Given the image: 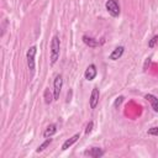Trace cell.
<instances>
[{
    "label": "cell",
    "mask_w": 158,
    "mask_h": 158,
    "mask_svg": "<svg viewBox=\"0 0 158 158\" xmlns=\"http://www.w3.org/2000/svg\"><path fill=\"white\" fill-rule=\"evenodd\" d=\"M99 96H100L99 89L98 88H93L91 95H90V99H89V104H90V107L91 109H95L98 106V104H99Z\"/></svg>",
    "instance_id": "cell-6"
},
{
    "label": "cell",
    "mask_w": 158,
    "mask_h": 158,
    "mask_svg": "<svg viewBox=\"0 0 158 158\" xmlns=\"http://www.w3.org/2000/svg\"><path fill=\"white\" fill-rule=\"evenodd\" d=\"M96 74H98V70H96L95 64L88 65V68H86L85 72H84V77H85V79L89 80V81H90V80H94L95 77H96Z\"/></svg>",
    "instance_id": "cell-5"
},
{
    "label": "cell",
    "mask_w": 158,
    "mask_h": 158,
    "mask_svg": "<svg viewBox=\"0 0 158 158\" xmlns=\"http://www.w3.org/2000/svg\"><path fill=\"white\" fill-rule=\"evenodd\" d=\"M105 6H106L107 12L112 17H117L120 15V6H118V4H117L116 0H107L106 4H105Z\"/></svg>",
    "instance_id": "cell-3"
},
{
    "label": "cell",
    "mask_w": 158,
    "mask_h": 158,
    "mask_svg": "<svg viewBox=\"0 0 158 158\" xmlns=\"http://www.w3.org/2000/svg\"><path fill=\"white\" fill-rule=\"evenodd\" d=\"M51 142H52V138H47L42 144H40V146H38V148L36 149V152H42L43 149H46V148L51 144Z\"/></svg>",
    "instance_id": "cell-14"
},
{
    "label": "cell",
    "mask_w": 158,
    "mask_h": 158,
    "mask_svg": "<svg viewBox=\"0 0 158 158\" xmlns=\"http://www.w3.org/2000/svg\"><path fill=\"white\" fill-rule=\"evenodd\" d=\"M79 138H80V135H79V133H75L74 136H72L70 138H68L67 141H64V143L62 144V149H63V151L68 149V148H69L70 146H73V144H74Z\"/></svg>",
    "instance_id": "cell-9"
},
{
    "label": "cell",
    "mask_w": 158,
    "mask_h": 158,
    "mask_svg": "<svg viewBox=\"0 0 158 158\" xmlns=\"http://www.w3.org/2000/svg\"><path fill=\"white\" fill-rule=\"evenodd\" d=\"M59 49H60V41L57 35L52 37L51 41V64H56V62L59 58Z\"/></svg>",
    "instance_id": "cell-1"
},
{
    "label": "cell",
    "mask_w": 158,
    "mask_h": 158,
    "mask_svg": "<svg viewBox=\"0 0 158 158\" xmlns=\"http://www.w3.org/2000/svg\"><path fill=\"white\" fill-rule=\"evenodd\" d=\"M53 94H54V100H58L59 99V94H60V90H62V86H63V77L62 74H57L56 78H54V81H53Z\"/></svg>",
    "instance_id": "cell-4"
},
{
    "label": "cell",
    "mask_w": 158,
    "mask_h": 158,
    "mask_svg": "<svg viewBox=\"0 0 158 158\" xmlns=\"http://www.w3.org/2000/svg\"><path fill=\"white\" fill-rule=\"evenodd\" d=\"M37 53V47L36 46H32L27 49V53H26V59H27V65H28V69L31 72V74L33 75L35 74V56Z\"/></svg>",
    "instance_id": "cell-2"
},
{
    "label": "cell",
    "mask_w": 158,
    "mask_h": 158,
    "mask_svg": "<svg viewBox=\"0 0 158 158\" xmlns=\"http://www.w3.org/2000/svg\"><path fill=\"white\" fill-rule=\"evenodd\" d=\"M6 26H7V20L4 19V21H2V31H1V36H4V33H5V31H6Z\"/></svg>",
    "instance_id": "cell-19"
},
{
    "label": "cell",
    "mask_w": 158,
    "mask_h": 158,
    "mask_svg": "<svg viewBox=\"0 0 158 158\" xmlns=\"http://www.w3.org/2000/svg\"><path fill=\"white\" fill-rule=\"evenodd\" d=\"M56 132H57V126H56L54 123H51V125H48V126L46 127V130H44V132H43V136H44L46 138H48V137L53 136Z\"/></svg>",
    "instance_id": "cell-11"
},
{
    "label": "cell",
    "mask_w": 158,
    "mask_h": 158,
    "mask_svg": "<svg viewBox=\"0 0 158 158\" xmlns=\"http://www.w3.org/2000/svg\"><path fill=\"white\" fill-rule=\"evenodd\" d=\"M72 93H73L72 90H69V91H68V96H67V102H69V101H70V96H72Z\"/></svg>",
    "instance_id": "cell-20"
},
{
    "label": "cell",
    "mask_w": 158,
    "mask_h": 158,
    "mask_svg": "<svg viewBox=\"0 0 158 158\" xmlns=\"http://www.w3.org/2000/svg\"><path fill=\"white\" fill-rule=\"evenodd\" d=\"M123 99H125V98H123L122 95H120V96H117V98H116V100H115V102H114V106H115V107L117 109V107H118V106H120V105L122 104V101H123Z\"/></svg>",
    "instance_id": "cell-15"
},
{
    "label": "cell",
    "mask_w": 158,
    "mask_h": 158,
    "mask_svg": "<svg viewBox=\"0 0 158 158\" xmlns=\"http://www.w3.org/2000/svg\"><path fill=\"white\" fill-rule=\"evenodd\" d=\"M157 42H158V35H156V36H153V37H152V40H151V41H149V43H148V47H149V48H153V47H154V44H156Z\"/></svg>",
    "instance_id": "cell-17"
},
{
    "label": "cell",
    "mask_w": 158,
    "mask_h": 158,
    "mask_svg": "<svg viewBox=\"0 0 158 158\" xmlns=\"http://www.w3.org/2000/svg\"><path fill=\"white\" fill-rule=\"evenodd\" d=\"M149 62H151V58H147L146 59V63H144V70L147 69V64H149Z\"/></svg>",
    "instance_id": "cell-21"
},
{
    "label": "cell",
    "mask_w": 158,
    "mask_h": 158,
    "mask_svg": "<svg viewBox=\"0 0 158 158\" xmlns=\"http://www.w3.org/2000/svg\"><path fill=\"white\" fill-rule=\"evenodd\" d=\"M83 42H84L86 46H89V47H98V46H99V42H98L96 40H94V38H91V37H89V36H86V35L83 36Z\"/></svg>",
    "instance_id": "cell-13"
},
{
    "label": "cell",
    "mask_w": 158,
    "mask_h": 158,
    "mask_svg": "<svg viewBox=\"0 0 158 158\" xmlns=\"http://www.w3.org/2000/svg\"><path fill=\"white\" fill-rule=\"evenodd\" d=\"M123 52H125V47L123 46H118V47H116L112 52H111V54H110V59L111 60H117L118 58H121V56L123 54Z\"/></svg>",
    "instance_id": "cell-8"
},
{
    "label": "cell",
    "mask_w": 158,
    "mask_h": 158,
    "mask_svg": "<svg viewBox=\"0 0 158 158\" xmlns=\"http://www.w3.org/2000/svg\"><path fill=\"white\" fill-rule=\"evenodd\" d=\"M93 127H94V122L93 121H89L86 127H85V135H89L91 131H93Z\"/></svg>",
    "instance_id": "cell-16"
},
{
    "label": "cell",
    "mask_w": 158,
    "mask_h": 158,
    "mask_svg": "<svg viewBox=\"0 0 158 158\" xmlns=\"http://www.w3.org/2000/svg\"><path fill=\"white\" fill-rule=\"evenodd\" d=\"M144 99L148 100V101L151 102V105H152V109H153L156 112H158V98L154 96L153 94H146V95H144Z\"/></svg>",
    "instance_id": "cell-10"
},
{
    "label": "cell",
    "mask_w": 158,
    "mask_h": 158,
    "mask_svg": "<svg viewBox=\"0 0 158 158\" xmlns=\"http://www.w3.org/2000/svg\"><path fill=\"white\" fill-rule=\"evenodd\" d=\"M148 135H152V136H158V127H152L148 130Z\"/></svg>",
    "instance_id": "cell-18"
},
{
    "label": "cell",
    "mask_w": 158,
    "mask_h": 158,
    "mask_svg": "<svg viewBox=\"0 0 158 158\" xmlns=\"http://www.w3.org/2000/svg\"><path fill=\"white\" fill-rule=\"evenodd\" d=\"M85 156H89V157H93V158H99V157H102L104 156V151L99 147H93L90 149H86L84 152Z\"/></svg>",
    "instance_id": "cell-7"
},
{
    "label": "cell",
    "mask_w": 158,
    "mask_h": 158,
    "mask_svg": "<svg viewBox=\"0 0 158 158\" xmlns=\"http://www.w3.org/2000/svg\"><path fill=\"white\" fill-rule=\"evenodd\" d=\"M43 98H44V102L47 105H49L53 100H54V94L49 90V88H46L44 89V93H43Z\"/></svg>",
    "instance_id": "cell-12"
}]
</instances>
